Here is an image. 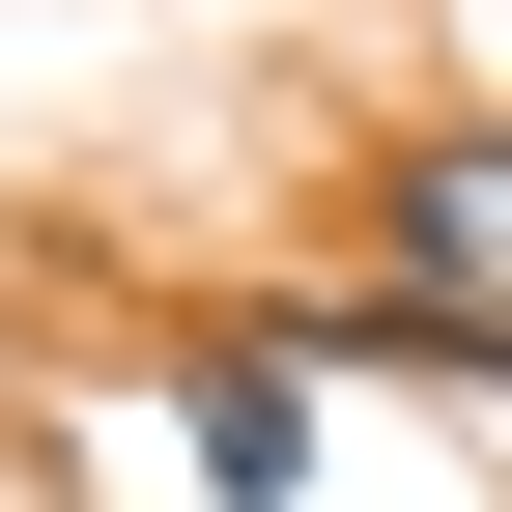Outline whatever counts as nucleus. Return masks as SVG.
I'll return each instance as SVG.
<instances>
[{"mask_svg": "<svg viewBox=\"0 0 512 512\" xmlns=\"http://www.w3.org/2000/svg\"><path fill=\"white\" fill-rule=\"evenodd\" d=\"M342 342H399V370H512V143H399Z\"/></svg>", "mask_w": 512, "mask_h": 512, "instance_id": "1", "label": "nucleus"}, {"mask_svg": "<svg viewBox=\"0 0 512 512\" xmlns=\"http://www.w3.org/2000/svg\"><path fill=\"white\" fill-rule=\"evenodd\" d=\"M200 484H313V399H285V342H228V370H200Z\"/></svg>", "mask_w": 512, "mask_h": 512, "instance_id": "2", "label": "nucleus"}]
</instances>
